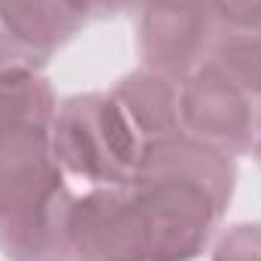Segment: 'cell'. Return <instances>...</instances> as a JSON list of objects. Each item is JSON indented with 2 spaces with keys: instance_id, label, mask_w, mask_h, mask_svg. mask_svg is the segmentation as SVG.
<instances>
[{
  "instance_id": "12",
  "label": "cell",
  "mask_w": 261,
  "mask_h": 261,
  "mask_svg": "<svg viewBox=\"0 0 261 261\" xmlns=\"http://www.w3.org/2000/svg\"><path fill=\"white\" fill-rule=\"evenodd\" d=\"M88 12V18H116L130 9H140L143 0H79Z\"/></svg>"
},
{
  "instance_id": "7",
  "label": "cell",
  "mask_w": 261,
  "mask_h": 261,
  "mask_svg": "<svg viewBox=\"0 0 261 261\" xmlns=\"http://www.w3.org/2000/svg\"><path fill=\"white\" fill-rule=\"evenodd\" d=\"M88 21L79 0H0V76L40 73Z\"/></svg>"
},
{
  "instance_id": "10",
  "label": "cell",
  "mask_w": 261,
  "mask_h": 261,
  "mask_svg": "<svg viewBox=\"0 0 261 261\" xmlns=\"http://www.w3.org/2000/svg\"><path fill=\"white\" fill-rule=\"evenodd\" d=\"M213 261H261V222L231 225L216 240Z\"/></svg>"
},
{
  "instance_id": "5",
  "label": "cell",
  "mask_w": 261,
  "mask_h": 261,
  "mask_svg": "<svg viewBox=\"0 0 261 261\" xmlns=\"http://www.w3.org/2000/svg\"><path fill=\"white\" fill-rule=\"evenodd\" d=\"M222 37L213 0H143L137 21L140 64L182 82L203 61Z\"/></svg>"
},
{
  "instance_id": "13",
  "label": "cell",
  "mask_w": 261,
  "mask_h": 261,
  "mask_svg": "<svg viewBox=\"0 0 261 261\" xmlns=\"http://www.w3.org/2000/svg\"><path fill=\"white\" fill-rule=\"evenodd\" d=\"M252 155L258 158V164H261V100H258V128H255V146H252Z\"/></svg>"
},
{
  "instance_id": "4",
  "label": "cell",
  "mask_w": 261,
  "mask_h": 261,
  "mask_svg": "<svg viewBox=\"0 0 261 261\" xmlns=\"http://www.w3.org/2000/svg\"><path fill=\"white\" fill-rule=\"evenodd\" d=\"M179 128L231 158L246 155L255 146L258 100L210 58L179 82Z\"/></svg>"
},
{
  "instance_id": "9",
  "label": "cell",
  "mask_w": 261,
  "mask_h": 261,
  "mask_svg": "<svg viewBox=\"0 0 261 261\" xmlns=\"http://www.w3.org/2000/svg\"><path fill=\"white\" fill-rule=\"evenodd\" d=\"M213 58L228 70L234 82H240L255 100H261V31L222 34Z\"/></svg>"
},
{
  "instance_id": "6",
  "label": "cell",
  "mask_w": 261,
  "mask_h": 261,
  "mask_svg": "<svg viewBox=\"0 0 261 261\" xmlns=\"http://www.w3.org/2000/svg\"><path fill=\"white\" fill-rule=\"evenodd\" d=\"M67 261H149V240L130 189L91 186L64 213Z\"/></svg>"
},
{
  "instance_id": "2",
  "label": "cell",
  "mask_w": 261,
  "mask_h": 261,
  "mask_svg": "<svg viewBox=\"0 0 261 261\" xmlns=\"http://www.w3.org/2000/svg\"><path fill=\"white\" fill-rule=\"evenodd\" d=\"M237 186L231 155L170 134L143 146L130 195L140 206L149 261H195L213 243Z\"/></svg>"
},
{
  "instance_id": "11",
  "label": "cell",
  "mask_w": 261,
  "mask_h": 261,
  "mask_svg": "<svg viewBox=\"0 0 261 261\" xmlns=\"http://www.w3.org/2000/svg\"><path fill=\"white\" fill-rule=\"evenodd\" d=\"M222 34L261 31V0H213Z\"/></svg>"
},
{
  "instance_id": "1",
  "label": "cell",
  "mask_w": 261,
  "mask_h": 261,
  "mask_svg": "<svg viewBox=\"0 0 261 261\" xmlns=\"http://www.w3.org/2000/svg\"><path fill=\"white\" fill-rule=\"evenodd\" d=\"M58 97L43 73L0 76V252L9 261H67V173L52 155Z\"/></svg>"
},
{
  "instance_id": "8",
  "label": "cell",
  "mask_w": 261,
  "mask_h": 261,
  "mask_svg": "<svg viewBox=\"0 0 261 261\" xmlns=\"http://www.w3.org/2000/svg\"><path fill=\"white\" fill-rule=\"evenodd\" d=\"M113 100L122 107L143 143L179 134V82L152 73L146 67L122 76L110 88Z\"/></svg>"
},
{
  "instance_id": "3",
  "label": "cell",
  "mask_w": 261,
  "mask_h": 261,
  "mask_svg": "<svg viewBox=\"0 0 261 261\" xmlns=\"http://www.w3.org/2000/svg\"><path fill=\"white\" fill-rule=\"evenodd\" d=\"M143 146L146 143L110 91H85L58 103L52 155L67 176L88 186L125 189L134 182Z\"/></svg>"
}]
</instances>
